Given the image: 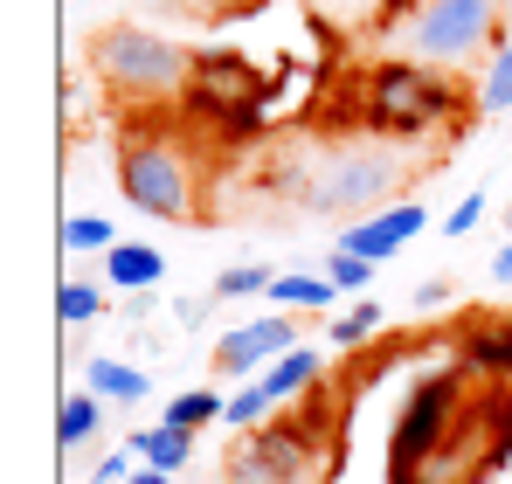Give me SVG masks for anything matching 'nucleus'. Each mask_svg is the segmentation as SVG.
<instances>
[{"instance_id": "obj_25", "label": "nucleus", "mask_w": 512, "mask_h": 484, "mask_svg": "<svg viewBox=\"0 0 512 484\" xmlns=\"http://www.w3.org/2000/svg\"><path fill=\"white\" fill-rule=\"evenodd\" d=\"M374 325H381V305H353V312H340V319H333V346H360Z\"/></svg>"}, {"instance_id": "obj_11", "label": "nucleus", "mask_w": 512, "mask_h": 484, "mask_svg": "<svg viewBox=\"0 0 512 484\" xmlns=\"http://www.w3.org/2000/svg\"><path fill=\"white\" fill-rule=\"evenodd\" d=\"M104 277H111L118 291H153V284L167 277V263H160L153 242H111V249H104Z\"/></svg>"}, {"instance_id": "obj_21", "label": "nucleus", "mask_w": 512, "mask_h": 484, "mask_svg": "<svg viewBox=\"0 0 512 484\" xmlns=\"http://www.w3.org/2000/svg\"><path fill=\"white\" fill-rule=\"evenodd\" d=\"M270 284H277V277H270L263 263H229V270L215 277V298H270Z\"/></svg>"}, {"instance_id": "obj_2", "label": "nucleus", "mask_w": 512, "mask_h": 484, "mask_svg": "<svg viewBox=\"0 0 512 484\" xmlns=\"http://www.w3.org/2000/svg\"><path fill=\"white\" fill-rule=\"evenodd\" d=\"M90 70L111 90H125V97H167V90H180V83L194 77L187 49L167 42V35H153V28H139V21L97 28L90 35Z\"/></svg>"}, {"instance_id": "obj_14", "label": "nucleus", "mask_w": 512, "mask_h": 484, "mask_svg": "<svg viewBox=\"0 0 512 484\" xmlns=\"http://www.w3.org/2000/svg\"><path fill=\"white\" fill-rule=\"evenodd\" d=\"M132 450H139V464H153V471H180V464H194V429H173V422H153V429H139L132 436Z\"/></svg>"}, {"instance_id": "obj_12", "label": "nucleus", "mask_w": 512, "mask_h": 484, "mask_svg": "<svg viewBox=\"0 0 512 484\" xmlns=\"http://www.w3.org/2000/svg\"><path fill=\"white\" fill-rule=\"evenodd\" d=\"M84 388L97 402H146V395H153V374H146V367H125V360H111V353H97L84 367Z\"/></svg>"}, {"instance_id": "obj_6", "label": "nucleus", "mask_w": 512, "mask_h": 484, "mask_svg": "<svg viewBox=\"0 0 512 484\" xmlns=\"http://www.w3.org/2000/svg\"><path fill=\"white\" fill-rule=\"evenodd\" d=\"M388 187H395V160H388V153H374V146H346V153H333V160L312 173L305 208H319V215H346V208H360V215H374V208H388Z\"/></svg>"}, {"instance_id": "obj_19", "label": "nucleus", "mask_w": 512, "mask_h": 484, "mask_svg": "<svg viewBox=\"0 0 512 484\" xmlns=\"http://www.w3.org/2000/svg\"><path fill=\"white\" fill-rule=\"evenodd\" d=\"M270 388H263V381H243V388H236V395H229V408H222V422H229V429H256V422H270Z\"/></svg>"}, {"instance_id": "obj_26", "label": "nucleus", "mask_w": 512, "mask_h": 484, "mask_svg": "<svg viewBox=\"0 0 512 484\" xmlns=\"http://www.w3.org/2000/svg\"><path fill=\"white\" fill-rule=\"evenodd\" d=\"M485 429H492V457H512V388L485 402Z\"/></svg>"}, {"instance_id": "obj_15", "label": "nucleus", "mask_w": 512, "mask_h": 484, "mask_svg": "<svg viewBox=\"0 0 512 484\" xmlns=\"http://www.w3.org/2000/svg\"><path fill=\"white\" fill-rule=\"evenodd\" d=\"M464 367L492 374V381H512V325H471L464 332Z\"/></svg>"}, {"instance_id": "obj_30", "label": "nucleus", "mask_w": 512, "mask_h": 484, "mask_svg": "<svg viewBox=\"0 0 512 484\" xmlns=\"http://www.w3.org/2000/svg\"><path fill=\"white\" fill-rule=\"evenodd\" d=\"M409 298H416V312H443V305H450V284H443V277H429V284H416Z\"/></svg>"}, {"instance_id": "obj_1", "label": "nucleus", "mask_w": 512, "mask_h": 484, "mask_svg": "<svg viewBox=\"0 0 512 484\" xmlns=\"http://www.w3.org/2000/svg\"><path fill=\"white\" fill-rule=\"evenodd\" d=\"M409 63L464 70L485 49H499V0H416L395 28H381Z\"/></svg>"}, {"instance_id": "obj_16", "label": "nucleus", "mask_w": 512, "mask_h": 484, "mask_svg": "<svg viewBox=\"0 0 512 484\" xmlns=\"http://www.w3.org/2000/svg\"><path fill=\"white\" fill-rule=\"evenodd\" d=\"M270 298H277V312H326V305L346 298V291L326 277V270H319V277H312V270H291V277L270 284Z\"/></svg>"}, {"instance_id": "obj_8", "label": "nucleus", "mask_w": 512, "mask_h": 484, "mask_svg": "<svg viewBox=\"0 0 512 484\" xmlns=\"http://www.w3.org/2000/svg\"><path fill=\"white\" fill-rule=\"evenodd\" d=\"M298 346V325H291V312H263V319L236 325L222 346H215V374H229V381H256L277 353H291Z\"/></svg>"}, {"instance_id": "obj_22", "label": "nucleus", "mask_w": 512, "mask_h": 484, "mask_svg": "<svg viewBox=\"0 0 512 484\" xmlns=\"http://www.w3.org/2000/svg\"><path fill=\"white\" fill-rule=\"evenodd\" d=\"M111 222H104V215H70V222H63V249H77V256H90V249H111Z\"/></svg>"}, {"instance_id": "obj_10", "label": "nucleus", "mask_w": 512, "mask_h": 484, "mask_svg": "<svg viewBox=\"0 0 512 484\" xmlns=\"http://www.w3.org/2000/svg\"><path fill=\"white\" fill-rule=\"evenodd\" d=\"M250 90H256V83H250V63H243V56H201V63H194V90H187V97H194L201 111H222V118L236 125V139H243V132L256 125Z\"/></svg>"}, {"instance_id": "obj_20", "label": "nucleus", "mask_w": 512, "mask_h": 484, "mask_svg": "<svg viewBox=\"0 0 512 484\" xmlns=\"http://www.w3.org/2000/svg\"><path fill=\"white\" fill-rule=\"evenodd\" d=\"M478 104L485 111H512V42L492 49V70L478 77Z\"/></svg>"}, {"instance_id": "obj_24", "label": "nucleus", "mask_w": 512, "mask_h": 484, "mask_svg": "<svg viewBox=\"0 0 512 484\" xmlns=\"http://www.w3.org/2000/svg\"><path fill=\"white\" fill-rule=\"evenodd\" d=\"M374 270H381V263H367V256H353V249H333V256H326V277H333L340 291H367Z\"/></svg>"}, {"instance_id": "obj_29", "label": "nucleus", "mask_w": 512, "mask_h": 484, "mask_svg": "<svg viewBox=\"0 0 512 484\" xmlns=\"http://www.w3.org/2000/svg\"><path fill=\"white\" fill-rule=\"evenodd\" d=\"M132 457H139V450H111L90 478H97V484H125V478H132Z\"/></svg>"}, {"instance_id": "obj_18", "label": "nucleus", "mask_w": 512, "mask_h": 484, "mask_svg": "<svg viewBox=\"0 0 512 484\" xmlns=\"http://www.w3.org/2000/svg\"><path fill=\"white\" fill-rule=\"evenodd\" d=\"M222 395H208V388H187V395H173L167 415L160 422H173V429H208V422H222Z\"/></svg>"}, {"instance_id": "obj_3", "label": "nucleus", "mask_w": 512, "mask_h": 484, "mask_svg": "<svg viewBox=\"0 0 512 484\" xmlns=\"http://www.w3.org/2000/svg\"><path fill=\"white\" fill-rule=\"evenodd\" d=\"M360 118L374 125V132H388V139H416V132H436V125H450L457 118V90L443 77H429L423 63H381V70H367V104H360Z\"/></svg>"}, {"instance_id": "obj_27", "label": "nucleus", "mask_w": 512, "mask_h": 484, "mask_svg": "<svg viewBox=\"0 0 512 484\" xmlns=\"http://www.w3.org/2000/svg\"><path fill=\"white\" fill-rule=\"evenodd\" d=\"M326 7H340V14H381L374 28H395V21H402L416 0H326Z\"/></svg>"}, {"instance_id": "obj_5", "label": "nucleus", "mask_w": 512, "mask_h": 484, "mask_svg": "<svg viewBox=\"0 0 512 484\" xmlns=\"http://www.w3.org/2000/svg\"><path fill=\"white\" fill-rule=\"evenodd\" d=\"M118 187H125V201H132L139 215H160V222L194 215V166H187V153H180L173 139H160V132L125 139V153H118Z\"/></svg>"}, {"instance_id": "obj_9", "label": "nucleus", "mask_w": 512, "mask_h": 484, "mask_svg": "<svg viewBox=\"0 0 512 484\" xmlns=\"http://www.w3.org/2000/svg\"><path fill=\"white\" fill-rule=\"evenodd\" d=\"M423 229H429L423 201H388V208H374V215L346 222L333 249H353V256H367V263H388V256L402 249V242H416Z\"/></svg>"}, {"instance_id": "obj_31", "label": "nucleus", "mask_w": 512, "mask_h": 484, "mask_svg": "<svg viewBox=\"0 0 512 484\" xmlns=\"http://www.w3.org/2000/svg\"><path fill=\"white\" fill-rule=\"evenodd\" d=\"M492 277H499V284H512V242L499 249V256H492Z\"/></svg>"}, {"instance_id": "obj_28", "label": "nucleus", "mask_w": 512, "mask_h": 484, "mask_svg": "<svg viewBox=\"0 0 512 484\" xmlns=\"http://www.w3.org/2000/svg\"><path fill=\"white\" fill-rule=\"evenodd\" d=\"M478 222H485V194H478V187H471V194H464V201H457V208H450V215H443V236H471V229H478Z\"/></svg>"}, {"instance_id": "obj_23", "label": "nucleus", "mask_w": 512, "mask_h": 484, "mask_svg": "<svg viewBox=\"0 0 512 484\" xmlns=\"http://www.w3.org/2000/svg\"><path fill=\"white\" fill-rule=\"evenodd\" d=\"M56 312H63V325H84V319H97V312H104V291L77 277V284H63V291H56Z\"/></svg>"}, {"instance_id": "obj_4", "label": "nucleus", "mask_w": 512, "mask_h": 484, "mask_svg": "<svg viewBox=\"0 0 512 484\" xmlns=\"http://www.w3.org/2000/svg\"><path fill=\"white\" fill-rule=\"evenodd\" d=\"M471 408H464V374H429L416 381V395L402 402L395 422V484H423V471L443 457V436L464 429Z\"/></svg>"}, {"instance_id": "obj_17", "label": "nucleus", "mask_w": 512, "mask_h": 484, "mask_svg": "<svg viewBox=\"0 0 512 484\" xmlns=\"http://www.w3.org/2000/svg\"><path fill=\"white\" fill-rule=\"evenodd\" d=\"M97 429H104V402H97L90 388H84V395H70V402H63V415H56V436H63V450L90 443Z\"/></svg>"}, {"instance_id": "obj_32", "label": "nucleus", "mask_w": 512, "mask_h": 484, "mask_svg": "<svg viewBox=\"0 0 512 484\" xmlns=\"http://www.w3.org/2000/svg\"><path fill=\"white\" fill-rule=\"evenodd\" d=\"M125 484H173V478H167V471H153V464H139V471H132Z\"/></svg>"}, {"instance_id": "obj_7", "label": "nucleus", "mask_w": 512, "mask_h": 484, "mask_svg": "<svg viewBox=\"0 0 512 484\" xmlns=\"http://www.w3.org/2000/svg\"><path fill=\"white\" fill-rule=\"evenodd\" d=\"M305 464H312L305 422H256V429H243V443L229 457V484H298Z\"/></svg>"}, {"instance_id": "obj_13", "label": "nucleus", "mask_w": 512, "mask_h": 484, "mask_svg": "<svg viewBox=\"0 0 512 484\" xmlns=\"http://www.w3.org/2000/svg\"><path fill=\"white\" fill-rule=\"evenodd\" d=\"M319 374H326V360L312 353V346H291V353H277L256 381L270 388V402H291V395H305V388H319Z\"/></svg>"}]
</instances>
